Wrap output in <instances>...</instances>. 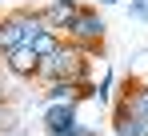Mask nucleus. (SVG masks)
<instances>
[{
    "label": "nucleus",
    "mask_w": 148,
    "mask_h": 136,
    "mask_svg": "<svg viewBox=\"0 0 148 136\" xmlns=\"http://www.w3.org/2000/svg\"><path fill=\"white\" fill-rule=\"evenodd\" d=\"M88 48L72 44V40H64V44L56 48V52H48V56H40V72H36V80H88L92 72H88Z\"/></svg>",
    "instance_id": "1"
},
{
    "label": "nucleus",
    "mask_w": 148,
    "mask_h": 136,
    "mask_svg": "<svg viewBox=\"0 0 148 136\" xmlns=\"http://www.w3.org/2000/svg\"><path fill=\"white\" fill-rule=\"evenodd\" d=\"M104 36H108V24H104V16H100L96 8H84V12L64 28V40L88 48V52H100V48H104Z\"/></svg>",
    "instance_id": "2"
},
{
    "label": "nucleus",
    "mask_w": 148,
    "mask_h": 136,
    "mask_svg": "<svg viewBox=\"0 0 148 136\" xmlns=\"http://www.w3.org/2000/svg\"><path fill=\"white\" fill-rule=\"evenodd\" d=\"M76 124V100H56V104H44V132L48 136H64L72 132Z\"/></svg>",
    "instance_id": "3"
},
{
    "label": "nucleus",
    "mask_w": 148,
    "mask_h": 136,
    "mask_svg": "<svg viewBox=\"0 0 148 136\" xmlns=\"http://www.w3.org/2000/svg\"><path fill=\"white\" fill-rule=\"evenodd\" d=\"M112 132L116 136H148V116L132 112L128 100L120 96V100L112 104Z\"/></svg>",
    "instance_id": "4"
},
{
    "label": "nucleus",
    "mask_w": 148,
    "mask_h": 136,
    "mask_svg": "<svg viewBox=\"0 0 148 136\" xmlns=\"http://www.w3.org/2000/svg\"><path fill=\"white\" fill-rule=\"evenodd\" d=\"M0 60H4V68H8L12 76H20V80H32V76L40 72V56H36L32 44H20V48H12V52H0Z\"/></svg>",
    "instance_id": "5"
},
{
    "label": "nucleus",
    "mask_w": 148,
    "mask_h": 136,
    "mask_svg": "<svg viewBox=\"0 0 148 136\" xmlns=\"http://www.w3.org/2000/svg\"><path fill=\"white\" fill-rule=\"evenodd\" d=\"M80 12H84V4H76V0H52L48 8H44V20H48V28H56V32L64 36V28H68Z\"/></svg>",
    "instance_id": "6"
},
{
    "label": "nucleus",
    "mask_w": 148,
    "mask_h": 136,
    "mask_svg": "<svg viewBox=\"0 0 148 136\" xmlns=\"http://www.w3.org/2000/svg\"><path fill=\"white\" fill-rule=\"evenodd\" d=\"M56 100H76L80 104V80H48L44 84V104H56Z\"/></svg>",
    "instance_id": "7"
},
{
    "label": "nucleus",
    "mask_w": 148,
    "mask_h": 136,
    "mask_svg": "<svg viewBox=\"0 0 148 136\" xmlns=\"http://www.w3.org/2000/svg\"><path fill=\"white\" fill-rule=\"evenodd\" d=\"M64 44V36L56 32V28H44L36 40H32V48H36V56H48V52H56V48Z\"/></svg>",
    "instance_id": "8"
},
{
    "label": "nucleus",
    "mask_w": 148,
    "mask_h": 136,
    "mask_svg": "<svg viewBox=\"0 0 148 136\" xmlns=\"http://www.w3.org/2000/svg\"><path fill=\"white\" fill-rule=\"evenodd\" d=\"M124 100H128V108H132V112L148 116V84H140V80H136V84L128 88V96H124Z\"/></svg>",
    "instance_id": "9"
},
{
    "label": "nucleus",
    "mask_w": 148,
    "mask_h": 136,
    "mask_svg": "<svg viewBox=\"0 0 148 136\" xmlns=\"http://www.w3.org/2000/svg\"><path fill=\"white\" fill-rule=\"evenodd\" d=\"M112 84H116V72H104L100 84H96V100L100 104H112Z\"/></svg>",
    "instance_id": "10"
},
{
    "label": "nucleus",
    "mask_w": 148,
    "mask_h": 136,
    "mask_svg": "<svg viewBox=\"0 0 148 136\" xmlns=\"http://www.w3.org/2000/svg\"><path fill=\"white\" fill-rule=\"evenodd\" d=\"M128 12H132L136 20H148V0H132V4H128Z\"/></svg>",
    "instance_id": "11"
},
{
    "label": "nucleus",
    "mask_w": 148,
    "mask_h": 136,
    "mask_svg": "<svg viewBox=\"0 0 148 136\" xmlns=\"http://www.w3.org/2000/svg\"><path fill=\"white\" fill-rule=\"evenodd\" d=\"M96 4H116V0H96Z\"/></svg>",
    "instance_id": "12"
},
{
    "label": "nucleus",
    "mask_w": 148,
    "mask_h": 136,
    "mask_svg": "<svg viewBox=\"0 0 148 136\" xmlns=\"http://www.w3.org/2000/svg\"><path fill=\"white\" fill-rule=\"evenodd\" d=\"M0 100H4V84H0Z\"/></svg>",
    "instance_id": "13"
},
{
    "label": "nucleus",
    "mask_w": 148,
    "mask_h": 136,
    "mask_svg": "<svg viewBox=\"0 0 148 136\" xmlns=\"http://www.w3.org/2000/svg\"><path fill=\"white\" fill-rule=\"evenodd\" d=\"M0 108H4V100H0Z\"/></svg>",
    "instance_id": "14"
}]
</instances>
